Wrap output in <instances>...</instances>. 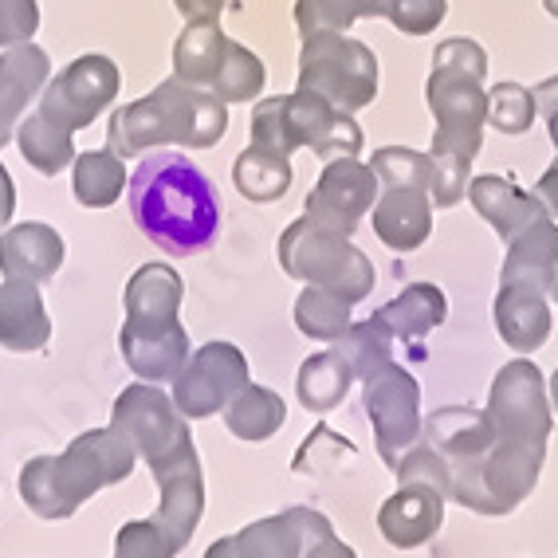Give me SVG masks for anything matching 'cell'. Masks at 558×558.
I'll return each instance as SVG.
<instances>
[{
	"label": "cell",
	"mask_w": 558,
	"mask_h": 558,
	"mask_svg": "<svg viewBox=\"0 0 558 558\" xmlns=\"http://www.w3.org/2000/svg\"><path fill=\"white\" fill-rule=\"evenodd\" d=\"M130 217L166 256H197L220 232V197L209 173L178 150H146L130 178Z\"/></svg>",
	"instance_id": "6da1fadb"
},
{
	"label": "cell",
	"mask_w": 558,
	"mask_h": 558,
	"mask_svg": "<svg viewBox=\"0 0 558 558\" xmlns=\"http://www.w3.org/2000/svg\"><path fill=\"white\" fill-rule=\"evenodd\" d=\"M225 134H229V102L217 99L213 90L170 75L150 95L110 114L107 146L122 161H130L142 158L146 150H161V146L209 150Z\"/></svg>",
	"instance_id": "7a4b0ae2"
},
{
	"label": "cell",
	"mask_w": 558,
	"mask_h": 558,
	"mask_svg": "<svg viewBox=\"0 0 558 558\" xmlns=\"http://www.w3.org/2000/svg\"><path fill=\"white\" fill-rule=\"evenodd\" d=\"M488 51L469 36L437 44L433 51V75L425 83V102L433 110V150H452L476 158L488 126Z\"/></svg>",
	"instance_id": "3957f363"
},
{
	"label": "cell",
	"mask_w": 558,
	"mask_h": 558,
	"mask_svg": "<svg viewBox=\"0 0 558 558\" xmlns=\"http://www.w3.org/2000/svg\"><path fill=\"white\" fill-rule=\"evenodd\" d=\"M252 142L288 158L295 150H315L323 161H335L359 158L366 138L350 110L335 107L315 90H295V95L259 99L252 107Z\"/></svg>",
	"instance_id": "277c9868"
},
{
	"label": "cell",
	"mask_w": 558,
	"mask_h": 558,
	"mask_svg": "<svg viewBox=\"0 0 558 558\" xmlns=\"http://www.w3.org/2000/svg\"><path fill=\"white\" fill-rule=\"evenodd\" d=\"M279 268L291 279L327 288L342 295L347 303H362L374 291V264L362 248L350 244L342 232L319 229L311 217L291 220L283 236H279Z\"/></svg>",
	"instance_id": "5b68a950"
},
{
	"label": "cell",
	"mask_w": 558,
	"mask_h": 558,
	"mask_svg": "<svg viewBox=\"0 0 558 558\" xmlns=\"http://www.w3.org/2000/svg\"><path fill=\"white\" fill-rule=\"evenodd\" d=\"M547 460V445H523V440H499L476 460H452V492L460 508L480 515H508L527 492L538 484Z\"/></svg>",
	"instance_id": "8992f818"
},
{
	"label": "cell",
	"mask_w": 558,
	"mask_h": 558,
	"mask_svg": "<svg viewBox=\"0 0 558 558\" xmlns=\"http://www.w3.org/2000/svg\"><path fill=\"white\" fill-rule=\"evenodd\" d=\"M378 56L347 32H311L300 48V90H315L342 110H362L378 99Z\"/></svg>",
	"instance_id": "52a82bcc"
},
{
	"label": "cell",
	"mask_w": 558,
	"mask_h": 558,
	"mask_svg": "<svg viewBox=\"0 0 558 558\" xmlns=\"http://www.w3.org/2000/svg\"><path fill=\"white\" fill-rule=\"evenodd\" d=\"M362 405L366 417L374 421V440H378V457L389 469L409 452L425 433L421 421V386L405 366L389 362L374 378L362 381Z\"/></svg>",
	"instance_id": "ba28073f"
},
{
	"label": "cell",
	"mask_w": 558,
	"mask_h": 558,
	"mask_svg": "<svg viewBox=\"0 0 558 558\" xmlns=\"http://www.w3.org/2000/svg\"><path fill=\"white\" fill-rule=\"evenodd\" d=\"M488 417L499 440L547 445L550 437V393L535 362L515 359L499 366L488 393Z\"/></svg>",
	"instance_id": "9c48e42d"
},
{
	"label": "cell",
	"mask_w": 558,
	"mask_h": 558,
	"mask_svg": "<svg viewBox=\"0 0 558 558\" xmlns=\"http://www.w3.org/2000/svg\"><path fill=\"white\" fill-rule=\"evenodd\" d=\"M122 75L114 68L110 56H80L71 60L68 68L48 80V87L40 90V107L51 122L68 126L71 134L99 119L110 102L119 99Z\"/></svg>",
	"instance_id": "30bf717a"
},
{
	"label": "cell",
	"mask_w": 558,
	"mask_h": 558,
	"mask_svg": "<svg viewBox=\"0 0 558 558\" xmlns=\"http://www.w3.org/2000/svg\"><path fill=\"white\" fill-rule=\"evenodd\" d=\"M134 460H138L134 445L114 429H95L71 440V449L56 457V480H60V496L71 515L99 488L122 484L134 472Z\"/></svg>",
	"instance_id": "8fae6325"
},
{
	"label": "cell",
	"mask_w": 558,
	"mask_h": 558,
	"mask_svg": "<svg viewBox=\"0 0 558 558\" xmlns=\"http://www.w3.org/2000/svg\"><path fill=\"white\" fill-rule=\"evenodd\" d=\"M185 413L178 409V401L170 393H161L154 381H138V386H126L114 398V413H110V429L122 433V437L134 445L146 464L161 460L166 452H173L181 440L190 437V425H185Z\"/></svg>",
	"instance_id": "7c38bea8"
},
{
	"label": "cell",
	"mask_w": 558,
	"mask_h": 558,
	"mask_svg": "<svg viewBox=\"0 0 558 558\" xmlns=\"http://www.w3.org/2000/svg\"><path fill=\"white\" fill-rule=\"evenodd\" d=\"M248 381V359L240 354V347L209 342V347L193 350L190 362L173 378V401H178V409L190 421H201L213 417V413H225V405Z\"/></svg>",
	"instance_id": "4fadbf2b"
},
{
	"label": "cell",
	"mask_w": 558,
	"mask_h": 558,
	"mask_svg": "<svg viewBox=\"0 0 558 558\" xmlns=\"http://www.w3.org/2000/svg\"><path fill=\"white\" fill-rule=\"evenodd\" d=\"M381 193V181L374 173V166L359 158H335L327 161V170L319 173L315 190L307 193V213L319 229L342 232V236H354V229L362 225L374 201Z\"/></svg>",
	"instance_id": "5bb4252c"
},
{
	"label": "cell",
	"mask_w": 558,
	"mask_h": 558,
	"mask_svg": "<svg viewBox=\"0 0 558 558\" xmlns=\"http://www.w3.org/2000/svg\"><path fill=\"white\" fill-rule=\"evenodd\" d=\"M154 480L161 488V508H158V527L170 535L173 547H185L201 523L205 511V480H201V460L193 449V437H185L173 452L150 464Z\"/></svg>",
	"instance_id": "9a60e30c"
},
{
	"label": "cell",
	"mask_w": 558,
	"mask_h": 558,
	"mask_svg": "<svg viewBox=\"0 0 558 558\" xmlns=\"http://www.w3.org/2000/svg\"><path fill=\"white\" fill-rule=\"evenodd\" d=\"M51 80V60L40 44H16L0 56V150L16 138V126L28 114V102L40 99Z\"/></svg>",
	"instance_id": "2e32d148"
},
{
	"label": "cell",
	"mask_w": 558,
	"mask_h": 558,
	"mask_svg": "<svg viewBox=\"0 0 558 558\" xmlns=\"http://www.w3.org/2000/svg\"><path fill=\"white\" fill-rule=\"evenodd\" d=\"M185 283L170 264H142L126 283V323L122 330L150 335V330L178 327Z\"/></svg>",
	"instance_id": "e0dca14e"
},
{
	"label": "cell",
	"mask_w": 558,
	"mask_h": 558,
	"mask_svg": "<svg viewBox=\"0 0 558 558\" xmlns=\"http://www.w3.org/2000/svg\"><path fill=\"white\" fill-rule=\"evenodd\" d=\"M369 213L378 240L393 252H417L433 232V197L421 185H381Z\"/></svg>",
	"instance_id": "ac0fdd59"
},
{
	"label": "cell",
	"mask_w": 558,
	"mask_h": 558,
	"mask_svg": "<svg viewBox=\"0 0 558 558\" xmlns=\"http://www.w3.org/2000/svg\"><path fill=\"white\" fill-rule=\"evenodd\" d=\"M445 523V496L425 484H401L393 496L381 504L378 511V531L389 547H421Z\"/></svg>",
	"instance_id": "d6986e66"
},
{
	"label": "cell",
	"mask_w": 558,
	"mask_h": 558,
	"mask_svg": "<svg viewBox=\"0 0 558 558\" xmlns=\"http://www.w3.org/2000/svg\"><path fill=\"white\" fill-rule=\"evenodd\" d=\"M51 339V319L44 307L40 283L4 279L0 283V347L12 354H36Z\"/></svg>",
	"instance_id": "ffe728a7"
},
{
	"label": "cell",
	"mask_w": 558,
	"mask_h": 558,
	"mask_svg": "<svg viewBox=\"0 0 558 558\" xmlns=\"http://www.w3.org/2000/svg\"><path fill=\"white\" fill-rule=\"evenodd\" d=\"M496 330L519 354H531L550 339V303L547 291L535 283H499L496 295Z\"/></svg>",
	"instance_id": "44dd1931"
},
{
	"label": "cell",
	"mask_w": 558,
	"mask_h": 558,
	"mask_svg": "<svg viewBox=\"0 0 558 558\" xmlns=\"http://www.w3.org/2000/svg\"><path fill=\"white\" fill-rule=\"evenodd\" d=\"M63 236L44 220L28 225H12L0 236V271L4 279H32V283H48L63 264Z\"/></svg>",
	"instance_id": "7402d4cb"
},
{
	"label": "cell",
	"mask_w": 558,
	"mask_h": 558,
	"mask_svg": "<svg viewBox=\"0 0 558 558\" xmlns=\"http://www.w3.org/2000/svg\"><path fill=\"white\" fill-rule=\"evenodd\" d=\"M469 201L476 205V213L488 220L492 229L499 232V240H515L523 229H531L535 220L550 217V209L535 193L515 190L511 181L496 178V173H484V178L469 181Z\"/></svg>",
	"instance_id": "603a6c76"
},
{
	"label": "cell",
	"mask_w": 558,
	"mask_h": 558,
	"mask_svg": "<svg viewBox=\"0 0 558 558\" xmlns=\"http://www.w3.org/2000/svg\"><path fill=\"white\" fill-rule=\"evenodd\" d=\"M205 558H303V523L295 508L248 523L229 538H217Z\"/></svg>",
	"instance_id": "cb8c5ba5"
},
{
	"label": "cell",
	"mask_w": 558,
	"mask_h": 558,
	"mask_svg": "<svg viewBox=\"0 0 558 558\" xmlns=\"http://www.w3.org/2000/svg\"><path fill=\"white\" fill-rule=\"evenodd\" d=\"M421 437L449 460H476L496 445V425H492L488 409L449 405L425 417V433Z\"/></svg>",
	"instance_id": "d4e9b609"
},
{
	"label": "cell",
	"mask_w": 558,
	"mask_h": 558,
	"mask_svg": "<svg viewBox=\"0 0 558 558\" xmlns=\"http://www.w3.org/2000/svg\"><path fill=\"white\" fill-rule=\"evenodd\" d=\"M122 359L126 366L138 374L142 381H173L181 374V366L190 362V330L170 327V330H150V335H134V330H122L119 335Z\"/></svg>",
	"instance_id": "484cf974"
},
{
	"label": "cell",
	"mask_w": 558,
	"mask_h": 558,
	"mask_svg": "<svg viewBox=\"0 0 558 558\" xmlns=\"http://www.w3.org/2000/svg\"><path fill=\"white\" fill-rule=\"evenodd\" d=\"M229 36L220 28V21H190L185 32L173 44V75L193 87L213 90L220 68H225V56H229Z\"/></svg>",
	"instance_id": "4316f807"
},
{
	"label": "cell",
	"mask_w": 558,
	"mask_h": 558,
	"mask_svg": "<svg viewBox=\"0 0 558 558\" xmlns=\"http://www.w3.org/2000/svg\"><path fill=\"white\" fill-rule=\"evenodd\" d=\"M558 264V225L550 217L535 220L515 240H508V259L499 271V283H535L547 291V279Z\"/></svg>",
	"instance_id": "83f0119b"
},
{
	"label": "cell",
	"mask_w": 558,
	"mask_h": 558,
	"mask_svg": "<svg viewBox=\"0 0 558 558\" xmlns=\"http://www.w3.org/2000/svg\"><path fill=\"white\" fill-rule=\"evenodd\" d=\"M374 315L386 323L393 339L417 342L445 323V315H449V300H445V291H440L437 283H409L398 300H389L386 307L374 311Z\"/></svg>",
	"instance_id": "f1b7e54d"
},
{
	"label": "cell",
	"mask_w": 558,
	"mask_h": 558,
	"mask_svg": "<svg viewBox=\"0 0 558 558\" xmlns=\"http://www.w3.org/2000/svg\"><path fill=\"white\" fill-rule=\"evenodd\" d=\"M232 181H236L240 197L256 201V205H271L283 193L291 190L295 181V170H291V158L279 150H268V146H244L232 161Z\"/></svg>",
	"instance_id": "f546056e"
},
{
	"label": "cell",
	"mask_w": 558,
	"mask_h": 558,
	"mask_svg": "<svg viewBox=\"0 0 558 558\" xmlns=\"http://www.w3.org/2000/svg\"><path fill=\"white\" fill-rule=\"evenodd\" d=\"M75 134L60 122H51L44 110H32L24 114L21 126H16V146H21L24 161L32 170L44 173V178H56L60 170H68L75 161Z\"/></svg>",
	"instance_id": "4dcf8cb0"
},
{
	"label": "cell",
	"mask_w": 558,
	"mask_h": 558,
	"mask_svg": "<svg viewBox=\"0 0 558 558\" xmlns=\"http://www.w3.org/2000/svg\"><path fill=\"white\" fill-rule=\"evenodd\" d=\"M122 185H126V166L110 146L102 150L75 154L71 161V190L83 209H107L122 197Z\"/></svg>",
	"instance_id": "1f68e13d"
},
{
	"label": "cell",
	"mask_w": 558,
	"mask_h": 558,
	"mask_svg": "<svg viewBox=\"0 0 558 558\" xmlns=\"http://www.w3.org/2000/svg\"><path fill=\"white\" fill-rule=\"evenodd\" d=\"M354 381L359 378H354V369H350V362L342 359L339 350H323V354H311L300 366L295 389H300L303 409H311V413H330L335 405H342V398H347V389L354 386Z\"/></svg>",
	"instance_id": "d6a6232c"
},
{
	"label": "cell",
	"mask_w": 558,
	"mask_h": 558,
	"mask_svg": "<svg viewBox=\"0 0 558 558\" xmlns=\"http://www.w3.org/2000/svg\"><path fill=\"white\" fill-rule=\"evenodd\" d=\"M283 417H288L283 398L264 386H252V381L225 405V425L240 440H268L283 425Z\"/></svg>",
	"instance_id": "836d02e7"
},
{
	"label": "cell",
	"mask_w": 558,
	"mask_h": 558,
	"mask_svg": "<svg viewBox=\"0 0 558 558\" xmlns=\"http://www.w3.org/2000/svg\"><path fill=\"white\" fill-rule=\"evenodd\" d=\"M393 342L398 339L389 335L386 323H381L378 315H369V319H362V323H350V327L342 330V339H335V350L350 362L354 378L366 381V378H374L381 366L393 362Z\"/></svg>",
	"instance_id": "e575fe53"
},
{
	"label": "cell",
	"mask_w": 558,
	"mask_h": 558,
	"mask_svg": "<svg viewBox=\"0 0 558 558\" xmlns=\"http://www.w3.org/2000/svg\"><path fill=\"white\" fill-rule=\"evenodd\" d=\"M350 307H354V303H347L342 295H335V291L307 283L303 295L295 300V327H300L307 339L335 342V339H342V330L350 327Z\"/></svg>",
	"instance_id": "d590c367"
},
{
	"label": "cell",
	"mask_w": 558,
	"mask_h": 558,
	"mask_svg": "<svg viewBox=\"0 0 558 558\" xmlns=\"http://www.w3.org/2000/svg\"><path fill=\"white\" fill-rule=\"evenodd\" d=\"M264 83H268V71L256 51H248L244 44L232 40L229 56H225V68H220L217 83H213V95L225 102H252L264 95Z\"/></svg>",
	"instance_id": "8d00e7d4"
},
{
	"label": "cell",
	"mask_w": 558,
	"mask_h": 558,
	"mask_svg": "<svg viewBox=\"0 0 558 558\" xmlns=\"http://www.w3.org/2000/svg\"><path fill=\"white\" fill-rule=\"evenodd\" d=\"M362 16H378V0H295L300 36L311 32H350Z\"/></svg>",
	"instance_id": "74e56055"
},
{
	"label": "cell",
	"mask_w": 558,
	"mask_h": 558,
	"mask_svg": "<svg viewBox=\"0 0 558 558\" xmlns=\"http://www.w3.org/2000/svg\"><path fill=\"white\" fill-rule=\"evenodd\" d=\"M393 472H398V484H425V488L440 492L445 499H449V492H452V460L440 449H433L425 437L409 452H401Z\"/></svg>",
	"instance_id": "f35d334b"
},
{
	"label": "cell",
	"mask_w": 558,
	"mask_h": 558,
	"mask_svg": "<svg viewBox=\"0 0 558 558\" xmlns=\"http://www.w3.org/2000/svg\"><path fill=\"white\" fill-rule=\"evenodd\" d=\"M535 114V90L523 83H496L488 90V122L499 134H527Z\"/></svg>",
	"instance_id": "ab89813d"
},
{
	"label": "cell",
	"mask_w": 558,
	"mask_h": 558,
	"mask_svg": "<svg viewBox=\"0 0 558 558\" xmlns=\"http://www.w3.org/2000/svg\"><path fill=\"white\" fill-rule=\"evenodd\" d=\"M369 166H374L381 185H421V190H429L433 181L429 154L405 150V146H381V150H374Z\"/></svg>",
	"instance_id": "60d3db41"
},
{
	"label": "cell",
	"mask_w": 558,
	"mask_h": 558,
	"mask_svg": "<svg viewBox=\"0 0 558 558\" xmlns=\"http://www.w3.org/2000/svg\"><path fill=\"white\" fill-rule=\"evenodd\" d=\"M378 16L405 36H429L449 16V0H378Z\"/></svg>",
	"instance_id": "b9f144b4"
},
{
	"label": "cell",
	"mask_w": 558,
	"mask_h": 558,
	"mask_svg": "<svg viewBox=\"0 0 558 558\" xmlns=\"http://www.w3.org/2000/svg\"><path fill=\"white\" fill-rule=\"evenodd\" d=\"M429 161H433V181H429L433 205H437V209H452V205L464 201V193H469L472 158L452 154V150H429Z\"/></svg>",
	"instance_id": "7bdbcfd3"
},
{
	"label": "cell",
	"mask_w": 558,
	"mask_h": 558,
	"mask_svg": "<svg viewBox=\"0 0 558 558\" xmlns=\"http://www.w3.org/2000/svg\"><path fill=\"white\" fill-rule=\"evenodd\" d=\"M178 547L158 527V519H134L114 538V558H173Z\"/></svg>",
	"instance_id": "ee69618b"
},
{
	"label": "cell",
	"mask_w": 558,
	"mask_h": 558,
	"mask_svg": "<svg viewBox=\"0 0 558 558\" xmlns=\"http://www.w3.org/2000/svg\"><path fill=\"white\" fill-rule=\"evenodd\" d=\"M40 28V4L36 0H0V48L28 44Z\"/></svg>",
	"instance_id": "f6af8a7d"
},
{
	"label": "cell",
	"mask_w": 558,
	"mask_h": 558,
	"mask_svg": "<svg viewBox=\"0 0 558 558\" xmlns=\"http://www.w3.org/2000/svg\"><path fill=\"white\" fill-rule=\"evenodd\" d=\"M303 558H354V550L335 535V527H327L323 535H315L307 547H303Z\"/></svg>",
	"instance_id": "bcb514c9"
},
{
	"label": "cell",
	"mask_w": 558,
	"mask_h": 558,
	"mask_svg": "<svg viewBox=\"0 0 558 558\" xmlns=\"http://www.w3.org/2000/svg\"><path fill=\"white\" fill-rule=\"evenodd\" d=\"M229 0H173V9L185 16V21H220Z\"/></svg>",
	"instance_id": "7dc6e473"
},
{
	"label": "cell",
	"mask_w": 558,
	"mask_h": 558,
	"mask_svg": "<svg viewBox=\"0 0 558 558\" xmlns=\"http://www.w3.org/2000/svg\"><path fill=\"white\" fill-rule=\"evenodd\" d=\"M535 197L543 201L550 209V217H558V158L550 161V170L538 178V185H535Z\"/></svg>",
	"instance_id": "c3c4849f"
},
{
	"label": "cell",
	"mask_w": 558,
	"mask_h": 558,
	"mask_svg": "<svg viewBox=\"0 0 558 558\" xmlns=\"http://www.w3.org/2000/svg\"><path fill=\"white\" fill-rule=\"evenodd\" d=\"M535 107L543 119H550V114L558 110V75H550V80H543L535 87Z\"/></svg>",
	"instance_id": "681fc988"
},
{
	"label": "cell",
	"mask_w": 558,
	"mask_h": 558,
	"mask_svg": "<svg viewBox=\"0 0 558 558\" xmlns=\"http://www.w3.org/2000/svg\"><path fill=\"white\" fill-rule=\"evenodd\" d=\"M547 300L558 303V264H555V271H550V279H547Z\"/></svg>",
	"instance_id": "f907efd6"
},
{
	"label": "cell",
	"mask_w": 558,
	"mask_h": 558,
	"mask_svg": "<svg viewBox=\"0 0 558 558\" xmlns=\"http://www.w3.org/2000/svg\"><path fill=\"white\" fill-rule=\"evenodd\" d=\"M547 134H550V142H555V150H558V110L547 119Z\"/></svg>",
	"instance_id": "816d5d0a"
},
{
	"label": "cell",
	"mask_w": 558,
	"mask_h": 558,
	"mask_svg": "<svg viewBox=\"0 0 558 558\" xmlns=\"http://www.w3.org/2000/svg\"><path fill=\"white\" fill-rule=\"evenodd\" d=\"M550 405H555V413H558V369H555V378H550Z\"/></svg>",
	"instance_id": "f5cc1de1"
},
{
	"label": "cell",
	"mask_w": 558,
	"mask_h": 558,
	"mask_svg": "<svg viewBox=\"0 0 558 558\" xmlns=\"http://www.w3.org/2000/svg\"><path fill=\"white\" fill-rule=\"evenodd\" d=\"M543 9H547L550 16H555V21H558V0H543Z\"/></svg>",
	"instance_id": "db71d44e"
}]
</instances>
